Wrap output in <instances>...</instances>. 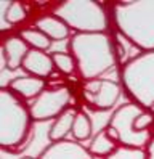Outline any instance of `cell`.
Segmentation results:
<instances>
[{"label":"cell","instance_id":"6","mask_svg":"<svg viewBox=\"0 0 154 159\" xmlns=\"http://www.w3.org/2000/svg\"><path fill=\"white\" fill-rule=\"evenodd\" d=\"M143 108L135 105V103H124L122 106H119L114 111L112 117L109 119L108 125L117 130L119 134V145L127 146V148H138L144 149V146L148 148L149 142L152 140V134L149 130L146 132H137L133 127V122L141 113Z\"/></svg>","mask_w":154,"mask_h":159},{"label":"cell","instance_id":"10","mask_svg":"<svg viewBox=\"0 0 154 159\" xmlns=\"http://www.w3.org/2000/svg\"><path fill=\"white\" fill-rule=\"evenodd\" d=\"M29 76H34V77H40L45 79L48 76H52L53 68H55V63L52 55H48L42 50H34L31 48L29 53L26 55V58L23 61V66H21Z\"/></svg>","mask_w":154,"mask_h":159},{"label":"cell","instance_id":"21","mask_svg":"<svg viewBox=\"0 0 154 159\" xmlns=\"http://www.w3.org/2000/svg\"><path fill=\"white\" fill-rule=\"evenodd\" d=\"M154 124V116L149 113V111H143V113L135 119L133 122V127L137 132H146L149 130V127Z\"/></svg>","mask_w":154,"mask_h":159},{"label":"cell","instance_id":"7","mask_svg":"<svg viewBox=\"0 0 154 159\" xmlns=\"http://www.w3.org/2000/svg\"><path fill=\"white\" fill-rule=\"evenodd\" d=\"M69 101H71V93L67 89L45 90L29 106V113H31L32 120H48L53 117L56 119L66 109H69L67 108Z\"/></svg>","mask_w":154,"mask_h":159},{"label":"cell","instance_id":"20","mask_svg":"<svg viewBox=\"0 0 154 159\" xmlns=\"http://www.w3.org/2000/svg\"><path fill=\"white\" fill-rule=\"evenodd\" d=\"M27 11L21 2H11L5 11V20L8 24H18L26 20Z\"/></svg>","mask_w":154,"mask_h":159},{"label":"cell","instance_id":"1","mask_svg":"<svg viewBox=\"0 0 154 159\" xmlns=\"http://www.w3.org/2000/svg\"><path fill=\"white\" fill-rule=\"evenodd\" d=\"M69 50L85 82L100 79L119 61L117 47L104 32L75 34L69 40Z\"/></svg>","mask_w":154,"mask_h":159},{"label":"cell","instance_id":"24","mask_svg":"<svg viewBox=\"0 0 154 159\" xmlns=\"http://www.w3.org/2000/svg\"><path fill=\"white\" fill-rule=\"evenodd\" d=\"M19 159H37V157H32V156H23V157H19Z\"/></svg>","mask_w":154,"mask_h":159},{"label":"cell","instance_id":"9","mask_svg":"<svg viewBox=\"0 0 154 159\" xmlns=\"http://www.w3.org/2000/svg\"><path fill=\"white\" fill-rule=\"evenodd\" d=\"M93 156L88 153V149L84 148L80 143L74 142H58L52 143L48 148L43 149L40 157L37 159H92Z\"/></svg>","mask_w":154,"mask_h":159},{"label":"cell","instance_id":"5","mask_svg":"<svg viewBox=\"0 0 154 159\" xmlns=\"http://www.w3.org/2000/svg\"><path fill=\"white\" fill-rule=\"evenodd\" d=\"M53 15L61 18L69 29H74L77 34L104 32L108 27V16L103 5L98 2H63L56 7Z\"/></svg>","mask_w":154,"mask_h":159},{"label":"cell","instance_id":"8","mask_svg":"<svg viewBox=\"0 0 154 159\" xmlns=\"http://www.w3.org/2000/svg\"><path fill=\"white\" fill-rule=\"evenodd\" d=\"M120 97V85L112 79H96L85 82L84 98L96 109H109Z\"/></svg>","mask_w":154,"mask_h":159},{"label":"cell","instance_id":"14","mask_svg":"<svg viewBox=\"0 0 154 159\" xmlns=\"http://www.w3.org/2000/svg\"><path fill=\"white\" fill-rule=\"evenodd\" d=\"M77 113H79L77 109L69 108V109H66L61 116H58L53 120V124L50 125V130H48V138H50V142H53V143L64 142L67 134L69 132L72 134V125H74Z\"/></svg>","mask_w":154,"mask_h":159},{"label":"cell","instance_id":"19","mask_svg":"<svg viewBox=\"0 0 154 159\" xmlns=\"http://www.w3.org/2000/svg\"><path fill=\"white\" fill-rule=\"evenodd\" d=\"M106 159H148V154H146V149L127 148V146L119 145L117 149Z\"/></svg>","mask_w":154,"mask_h":159},{"label":"cell","instance_id":"15","mask_svg":"<svg viewBox=\"0 0 154 159\" xmlns=\"http://www.w3.org/2000/svg\"><path fill=\"white\" fill-rule=\"evenodd\" d=\"M117 143L114 142V140L109 138V135L106 134V129H103L100 134H96L92 140V143L88 145V153L95 157H108L111 156L116 149H117Z\"/></svg>","mask_w":154,"mask_h":159},{"label":"cell","instance_id":"22","mask_svg":"<svg viewBox=\"0 0 154 159\" xmlns=\"http://www.w3.org/2000/svg\"><path fill=\"white\" fill-rule=\"evenodd\" d=\"M146 154H148V159H154V137L149 142L148 148H146Z\"/></svg>","mask_w":154,"mask_h":159},{"label":"cell","instance_id":"11","mask_svg":"<svg viewBox=\"0 0 154 159\" xmlns=\"http://www.w3.org/2000/svg\"><path fill=\"white\" fill-rule=\"evenodd\" d=\"M7 89L16 97H21L24 100H35L45 92V79L34 76H21L10 80Z\"/></svg>","mask_w":154,"mask_h":159},{"label":"cell","instance_id":"16","mask_svg":"<svg viewBox=\"0 0 154 159\" xmlns=\"http://www.w3.org/2000/svg\"><path fill=\"white\" fill-rule=\"evenodd\" d=\"M19 37L31 47V48L34 50H48L52 47V40L48 39V37L40 32L38 29H35V27H29V29H23L21 32H19Z\"/></svg>","mask_w":154,"mask_h":159},{"label":"cell","instance_id":"4","mask_svg":"<svg viewBox=\"0 0 154 159\" xmlns=\"http://www.w3.org/2000/svg\"><path fill=\"white\" fill-rule=\"evenodd\" d=\"M120 80L132 103L149 108L154 101V52H144L122 64Z\"/></svg>","mask_w":154,"mask_h":159},{"label":"cell","instance_id":"13","mask_svg":"<svg viewBox=\"0 0 154 159\" xmlns=\"http://www.w3.org/2000/svg\"><path fill=\"white\" fill-rule=\"evenodd\" d=\"M35 29L43 32L52 42H60L69 37V26L56 15H45L35 21Z\"/></svg>","mask_w":154,"mask_h":159},{"label":"cell","instance_id":"17","mask_svg":"<svg viewBox=\"0 0 154 159\" xmlns=\"http://www.w3.org/2000/svg\"><path fill=\"white\" fill-rule=\"evenodd\" d=\"M92 132H93V124L90 117L87 116L85 113L79 111L75 116V120H74V125H72V135L77 142H85L92 137Z\"/></svg>","mask_w":154,"mask_h":159},{"label":"cell","instance_id":"2","mask_svg":"<svg viewBox=\"0 0 154 159\" xmlns=\"http://www.w3.org/2000/svg\"><path fill=\"white\" fill-rule=\"evenodd\" d=\"M114 23L127 42L154 52V2H120L112 7Z\"/></svg>","mask_w":154,"mask_h":159},{"label":"cell","instance_id":"3","mask_svg":"<svg viewBox=\"0 0 154 159\" xmlns=\"http://www.w3.org/2000/svg\"><path fill=\"white\" fill-rule=\"evenodd\" d=\"M0 103V143L5 151H16L27 140L32 120L29 106H24L7 87L2 89Z\"/></svg>","mask_w":154,"mask_h":159},{"label":"cell","instance_id":"18","mask_svg":"<svg viewBox=\"0 0 154 159\" xmlns=\"http://www.w3.org/2000/svg\"><path fill=\"white\" fill-rule=\"evenodd\" d=\"M52 58L55 63V68L63 72V74H72L77 69V63L75 58L72 57L71 53H66V52H53L52 53Z\"/></svg>","mask_w":154,"mask_h":159},{"label":"cell","instance_id":"12","mask_svg":"<svg viewBox=\"0 0 154 159\" xmlns=\"http://www.w3.org/2000/svg\"><path fill=\"white\" fill-rule=\"evenodd\" d=\"M31 47H29L19 35L8 37L3 42L2 47V55L5 58V66L10 71H15L19 66H23V61L26 58V55L29 53Z\"/></svg>","mask_w":154,"mask_h":159},{"label":"cell","instance_id":"23","mask_svg":"<svg viewBox=\"0 0 154 159\" xmlns=\"http://www.w3.org/2000/svg\"><path fill=\"white\" fill-rule=\"evenodd\" d=\"M148 111H149V113H151V114L154 116V101H152V103H151V105H149V108H148Z\"/></svg>","mask_w":154,"mask_h":159}]
</instances>
